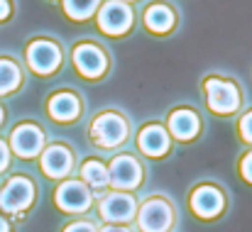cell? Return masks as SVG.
Instances as JSON below:
<instances>
[{
  "mask_svg": "<svg viewBox=\"0 0 252 232\" xmlns=\"http://www.w3.org/2000/svg\"><path fill=\"white\" fill-rule=\"evenodd\" d=\"M206 103L213 113L218 115H230L238 110L240 105V90L233 81H223V78H208L206 81Z\"/></svg>",
  "mask_w": 252,
  "mask_h": 232,
  "instance_id": "obj_1",
  "label": "cell"
},
{
  "mask_svg": "<svg viewBox=\"0 0 252 232\" xmlns=\"http://www.w3.org/2000/svg\"><path fill=\"white\" fill-rule=\"evenodd\" d=\"M125 137H127V125H125V120H123L120 115H115V113H103V115H98L95 122H93V127H91V140H93L98 147H105V149L123 145Z\"/></svg>",
  "mask_w": 252,
  "mask_h": 232,
  "instance_id": "obj_2",
  "label": "cell"
},
{
  "mask_svg": "<svg viewBox=\"0 0 252 232\" xmlns=\"http://www.w3.org/2000/svg\"><path fill=\"white\" fill-rule=\"evenodd\" d=\"M95 20H98L100 32L118 37V34H125L132 27V10L120 0H108V2L100 5Z\"/></svg>",
  "mask_w": 252,
  "mask_h": 232,
  "instance_id": "obj_3",
  "label": "cell"
},
{
  "mask_svg": "<svg viewBox=\"0 0 252 232\" xmlns=\"http://www.w3.org/2000/svg\"><path fill=\"white\" fill-rule=\"evenodd\" d=\"M34 201V186L32 181H27L25 176H15L5 183L2 193H0V208L5 213H20L27 210Z\"/></svg>",
  "mask_w": 252,
  "mask_h": 232,
  "instance_id": "obj_4",
  "label": "cell"
},
{
  "mask_svg": "<svg viewBox=\"0 0 252 232\" xmlns=\"http://www.w3.org/2000/svg\"><path fill=\"white\" fill-rule=\"evenodd\" d=\"M140 181H142V166H140L137 159H132V156H127V154H120L110 161L108 183H113L120 191H132V188L140 186Z\"/></svg>",
  "mask_w": 252,
  "mask_h": 232,
  "instance_id": "obj_5",
  "label": "cell"
},
{
  "mask_svg": "<svg viewBox=\"0 0 252 232\" xmlns=\"http://www.w3.org/2000/svg\"><path fill=\"white\" fill-rule=\"evenodd\" d=\"M27 64L34 74L39 76H47L52 71L59 69L62 64V52L54 42H47V39H37L27 47Z\"/></svg>",
  "mask_w": 252,
  "mask_h": 232,
  "instance_id": "obj_6",
  "label": "cell"
},
{
  "mask_svg": "<svg viewBox=\"0 0 252 232\" xmlns=\"http://www.w3.org/2000/svg\"><path fill=\"white\" fill-rule=\"evenodd\" d=\"M171 220H174L171 208L162 198L147 201L137 213V225L142 232H167L171 228Z\"/></svg>",
  "mask_w": 252,
  "mask_h": 232,
  "instance_id": "obj_7",
  "label": "cell"
},
{
  "mask_svg": "<svg viewBox=\"0 0 252 232\" xmlns=\"http://www.w3.org/2000/svg\"><path fill=\"white\" fill-rule=\"evenodd\" d=\"M10 145H12V152L22 159H32L44 149V132L32 125V122H25L20 127H15L12 137H10Z\"/></svg>",
  "mask_w": 252,
  "mask_h": 232,
  "instance_id": "obj_8",
  "label": "cell"
},
{
  "mask_svg": "<svg viewBox=\"0 0 252 232\" xmlns=\"http://www.w3.org/2000/svg\"><path fill=\"white\" fill-rule=\"evenodd\" d=\"M137 215L135 198L130 193H110L100 201V218L105 223H130Z\"/></svg>",
  "mask_w": 252,
  "mask_h": 232,
  "instance_id": "obj_9",
  "label": "cell"
},
{
  "mask_svg": "<svg viewBox=\"0 0 252 232\" xmlns=\"http://www.w3.org/2000/svg\"><path fill=\"white\" fill-rule=\"evenodd\" d=\"M57 205L66 213H84L91 205V188L84 181H64L54 196Z\"/></svg>",
  "mask_w": 252,
  "mask_h": 232,
  "instance_id": "obj_10",
  "label": "cell"
},
{
  "mask_svg": "<svg viewBox=\"0 0 252 232\" xmlns=\"http://www.w3.org/2000/svg\"><path fill=\"white\" fill-rule=\"evenodd\" d=\"M74 64L79 69V74L84 78H98L103 76V71L108 69V59H105V52L95 44H79L74 49Z\"/></svg>",
  "mask_w": 252,
  "mask_h": 232,
  "instance_id": "obj_11",
  "label": "cell"
},
{
  "mask_svg": "<svg viewBox=\"0 0 252 232\" xmlns=\"http://www.w3.org/2000/svg\"><path fill=\"white\" fill-rule=\"evenodd\" d=\"M74 166V154L62 147V145H52L42 152V171L49 178H64Z\"/></svg>",
  "mask_w": 252,
  "mask_h": 232,
  "instance_id": "obj_12",
  "label": "cell"
},
{
  "mask_svg": "<svg viewBox=\"0 0 252 232\" xmlns=\"http://www.w3.org/2000/svg\"><path fill=\"white\" fill-rule=\"evenodd\" d=\"M223 193L216 186H198L191 196V208L198 218H216L223 210Z\"/></svg>",
  "mask_w": 252,
  "mask_h": 232,
  "instance_id": "obj_13",
  "label": "cell"
},
{
  "mask_svg": "<svg viewBox=\"0 0 252 232\" xmlns=\"http://www.w3.org/2000/svg\"><path fill=\"white\" fill-rule=\"evenodd\" d=\"M137 147L147 156H162L169 149V135L162 125H147L137 135Z\"/></svg>",
  "mask_w": 252,
  "mask_h": 232,
  "instance_id": "obj_14",
  "label": "cell"
},
{
  "mask_svg": "<svg viewBox=\"0 0 252 232\" xmlns=\"http://www.w3.org/2000/svg\"><path fill=\"white\" fill-rule=\"evenodd\" d=\"M198 115L193 110H174L169 115V132L176 137V140H193L198 135Z\"/></svg>",
  "mask_w": 252,
  "mask_h": 232,
  "instance_id": "obj_15",
  "label": "cell"
},
{
  "mask_svg": "<svg viewBox=\"0 0 252 232\" xmlns=\"http://www.w3.org/2000/svg\"><path fill=\"white\" fill-rule=\"evenodd\" d=\"M81 113V103L74 93H57L49 100V115L59 122H71Z\"/></svg>",
  "mask_w": 252,
  "mask_h": 232,
  "instance_id": "obj_16",
  "label": "cell"
},
{
  "mask_svg": "<svg viewBox=\"0 0 252 232\" xmlns=\"http://www.w3.org/2000/svg\"><path fill=\"white\" fill-rule=\"evenodd\" d=\"M145 27L152 32H169L174 27V12L167 5H150L145 10Z\"/></svg>",
  "mask_w": 252,
  "mask_h": 232,
  "instance_id": "obj_17",
  "label": "cell"
},
{
  "mask_svg": "<svg viewBox=\"0 0 252 232\" xmlns=\"http://www.w3.org/2000/svg\"><path fill=\"white\" fill-rule=\"evenodd\" d=\"M81 178L91 188H105L108 186V169L100 161L91 159V161H86L84 166H81Z\"/></svg>",
  "mask_w": 252,
  "mask_h": 232,
  "instance_id": "obj_18",
  "label": "cell"
},
{
  "mask_svg": "<svg viewBox=\"0 0 252 232\" xmlns=\"http://www.w3.org/2000/svg\"><path fill=\"white\" fill-rule=\"evenodd\" d=\"M20 81H22V76H20L17 64L10 59H0V95L12 93L20 86Z\"/></svg>",
  "mask_w": 252,
  "mask_h": 232,
  "instance_id": "obj_19",
  "label": "cell"
},
{
  "mask_svg": "<svg viewBox=\"0 0 252 232\" xmlns=\"http://www.w3.org/2000/svg\"><path fill=\"white\" fill-rule=\"evenodd\" d=\"M100 0H64V12L71 20H88L98 10Z\"/></svg>",
  "mask_w": 252,
  "mask_h": 232,
  "instance_id": "obj_20",
  "label": "cell"
},
{
  "mask_svg": "<svg viewBox=\"0 0 252 232\" xmlns=\"http://www.w3.org/2000/svg\"><path fill=\"white\" fill-rule=\"evenodd\" d=\"M240 135L245 142H252V113H248L243 120H240Z\"/></svg>",
  "mask_w": 252,
  "mask_h": 232,
  "instance_id": "obj_21",
  "label": "cell"
},
{
  "mask_svg": "<svg viewBox=\"0 0 252 232\" xmlns=\"http://www.w3.org/2000/svg\"><path fill=\"white\" fill-rule=\"evenodd\" d=\"M64 232H98V230H95V228H93L91 223H84V220H79V223H71V225H69V228H66Z\"/></svg>",
  "mask_w": 252,
  "mask_h": 232,
  "instance_id": "obj_22",
  "label": "cell"
},
{
  "mask_svg": "<svg viewBox=\"0 0 252 232\" xmlns=\"http://www.w3.org/2000/svg\"><path fill=\"white\" fill-rule=\"evenodd\" d=\"M240 171H243L245 181H250L252 183V154H248L243 161H240Z\"/></svg>",
  "mask_w": 252,
  "mask_h": 232,
  "instance_id": "obj_23",
  "label": "cell"
},
{
  "mask_svg": "<svg viewBox=\"0 0 252 232\" xmlns=\"http://www.w3.org/2000/svg\"><path fill=\"white\" fill-rule=\"evenodd\" d=\"M7 161H10V152H7V145L0 140V171L7 169Z\"/></svg>",
  "mask_w": 252,
  "mask_h": 232,
  "instance_id": "obj_24",
  "label": "cell"
},
{
  "mask_svg": "<svg viewBox=\"0 0 252 232\" xmlns=\"http://www.w3.org/2000/svg\"><path fill=\"white\" fill-rule=\"evenodd\" d=\"M10 15V2L7 0H0V20H5Z\"/></svg>",
  "mask_w": 252,
  "mask_h": 232,
  "instance_id": "obj_25",
  "label": "cell"
},
{
  "mask_svg": "<svg viewBox=\"0 0 252 232\" xmlns=\"http://www.w3.org/2000/svg\"><path fill=\"white\" fill-rule=\"evenodd\" d=\"M100 232H130V230H125V228H118V225H108V228H103Z\"/></svg>",
  "mask_w": 252,
  "mask_h": 232,
  "instance_id": "obj_26",
  "label": "cell"
},
{
  "mask_svg": "<svg viewBox=\"0 0 252 232\" xmlns=\"http://www.w3.org/2000/svg\"><path fill=\"white\" fill-rule=\"evenodd\" d=\"M0 232H10V225L5 223V218H0Z\"/></svg>",
  "mask_w": 252,
  "mask_h": 232,
  "instance_id": "obj_27",
  "label": "cell"
},
{
  "mask_svg": "<svg viewBox=\"0 0 252 232\" xmlns=\"http://www.w3.org/2000/svg\"><path fill=\"white\" fill-rule=\"evenodd\" d=\"M0 122H2V108H0Z\"/></svg>",
  "mask_w": 252,
  "mask_h": 232,
  "instance_id": "obj_28",
  "label": "cell"
},
{
  "mask_svg": "<svg viewBox=\"0 0 252 232\" xmlns=\"http://www.w3.org/2000/svg\"><path fill=\"white\" fill-rule=\"evenodd\" d=\"M120 2H130V0H120Z\"/></svg>",
  "mask_w": 252,
  "mask_h": 232,
  "instance_id": "obj_29",
  "label": "cell"
}]
</instances>
